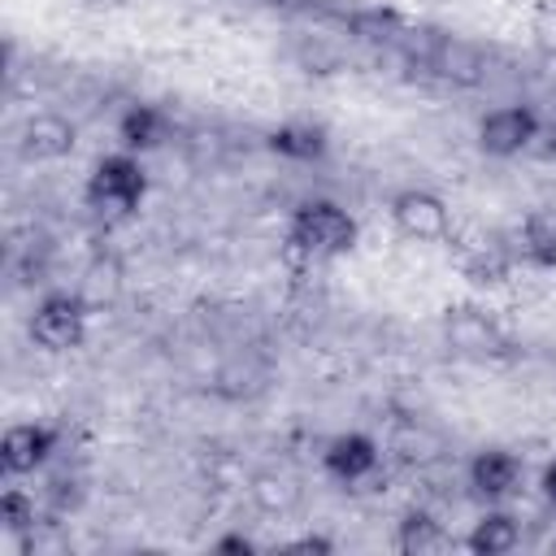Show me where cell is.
I'll list each match as a JSON object with an SVG mask.
<instances>
[{
  "label": "cell",
  "instance_id": "obj_6",
  "mask_svg": "<svg viewBox=\"0 0 556 556\" xmlns=\"http://www.w3.org/2000/svg\"><path fill=\"white\" fill-rule=\"evenodd\" d=\"M61 443V430L48 421H13L0 434V473L4 478H26L52 460Z\"/></svg>",
  "mask_w": 556,
  "mask_h": 556
},
{
  "label": "cell",
  "instance_id": "obj_13",
  "mask_svg": "<svg viewBox=\"0 0 556 556\" xmlns=\"http://www.w3.org/2000/svg\"><path fill=\"white\" fill-rule=\"evenodd\" d=\"M113 135H117V148L143 156V152H152V148H161L169 139V113L161 104H152V100H135V104H126L117 113Z\"/></svg>",
  "mask_w": 556,
  "mask_h": 556
},
{
  "label": "cell",
  "instance_id": "obj_7",
  "mask_svg": "<svg viewBox=\"0 0 556 556\" xmlns=\"http://www.w3.org/2000/svg\"><path fill=\"white\" fill-rule=\"evenodd\" d=\"M378 465H382V447H378V439L365 434V430H343V434H334V439L321 447V469H326L334 482H343V486H356V482L374 478Z\"/></svg>",
  "mask_w": 556,
  "mask_h": 556
},
{
  "label": "cell",
  "instance_id": "obj_17",
  "mask_svg": "<svg viewBox=\"0 0 556 556\" xmlns=\"http://www.w3.org/2000/svg\"><path fill=\"white\" fill-rule=\"evenodd\" d=\"M248 495H252V504H256L261 513H269V517H287V513L300 504V486H295V478H287V473H278V469H261V473H252Z\"/></svg>",
  "mask_w": 556,
  "mask_h": 556
},
{
  "label": "cell",
  "instance_id": "obj_18",
  "mask_svg": "<svg viewBox=\"0 0 556 556\" xmlns=\"http://www.w3.org/2000/svg\"><path fill=\"white\" fill-rule=\"evenodd\" d=\"M117 291H122V265H117L113 256H96V261L87 265L83 282H78V295H83L91 308H100V304H113Z\"/></svg>",
  "mask_w": 556,
  "mask_h": 556
},
{
  "label": "cell",
  "instance_id": "obj_16",
  "mask_svg": "<svg viewBox=\"0 0 556 556\" xmlns=\"http://www.w3.org/2000/svg\"><path fill=\"white\" fill-rule=\"evenodd\" d=\"M517 252L534 269H552L556 265V208H534V213L521 217Z\"/></svg>",
  "mask_w": 556,
  "mask_h": 556
},
{
  "label": "cell",
  "instance_id": "obj_10",
  "mask_svg": "<svg viewBox=\"0 0 556 556\" xmlns=\"http://www.w3.org/2000/svg\"><path fill=\"white\" fill-rule=\"evenodd\" d=\"M465 482L482 504H500L521 486V460L508 447H482L465 465Z\"/></svg>",
  "mask_w": 556,
  "mask_h": 556
},
{
  "label": "cell",
  "instance_id": "obj_21",
  "mask_svg": "<svg viewBox=\"0 0 556 556\" xmlns=\"http://www.w3.org/2000/svg\"><path fill=\"white\" fill-rule=\"evenodd\" d=\"M534 43H539L547 56H556V9H543V13L534 17Z\"/></svg>",
  "mask_w": 556,
  "mask_h": 556
},
{
  "label": "cell",
  "instance_id": "obj_20",
  "mask_svg": "<svg viewBox=\"0 0 556 556\" xmlns=\"http://www.w3.org/2000/svg\"><path fill=\"white\" fill-rule=\"evenodd\" d=\"M282 552L287 556H330L334 552V539H326V534H300V539L282 543Z\"/></svg>",
  "mask_w": 556,
  "mask_h": 556
},
{
  "label": "cell",
  "instance_id": "obj_9",
  "mask_svg": "<svg viewBox=\"0 0 556 556\" xmlns=\"http://www.w3.org/2000/svg\"><path fill=\"white\" fill-rule=\"evenodd\" d=\"M443 334H447L452 352H460V356H504V348H508L495 317H486L482 308H469V304H456L443 313Z\"/></svg>",
  "mask_w": 556,
  "mask_h": 556
},
{
  "label": "cell",
  "instance_id": "obj_23",
  "mask_svg": "<svg viewBox=\"0 0 556 556\" xmlns=\"http://www.w3.org/2000/svg\"><path fill=\"white\" fill-rule=\"evenodd\" d=\"M552 552H556V543H552Z\"/></svg>",
  "mask_w": 556,
  "mask_h": 556
},
{
  "label": "cell",
  "instance_id": "obj_8",
  "mask_svg": "<svg viewBox=\"0 0 556 556\" xmlns=\"http://www.w3.org/2000/svg\"><path fill=\"white\" fill-rule=\"evenodd\" d=\"M74 143H78V126L65 113H56V109L30 113L22 122V130H17V152H22V161H35V165L70 156Z\"/></svg>",
  "mask_w": 556,
  "mask_h": 556
},
{
  "label": "cell",
  "instance_id": "obj_5",
  "mask_svg": "<svg viewBox=\"0 0 556 556\" xmlns=\"http://www.w3.org/2000/svg\"><path fill=\"white\" fill-rule=\"evenodd\" d=\"M391 226L413 243H439L452 235L447 200L430 187H404L391 195Z\"/></svg>",
  "mask_w": 556,
  "mask_h": 556
},
{
  "label": "cell",
  "instance_id": "obj_4",
  "mask_svg": "<svg viewBox=\"0 0 556 556\" xmlns=\"http://www.w3.org/2000/svg\"><path fill=\"white\" fill-rule=\"evenodd\" d=\"M539 130H543V122L530 104H521V100L517 104H495L478 122V148L495 161H513L539 139Z\"/></svg>",
  "mask_w": 556,
  "mask_h": 556
},
{
  "label": "cell",
  "instance_id": "obj_11",
  "mask_svg": "<svg viewBox=\"0 0 556 556\" xmlns=\"http://www.w3.org/2000/svg\"><path fill=\"white\" fill-rule=\"evenodd\" d=\"M426 65L452 87H478L486 78V52L473 39H460V35H434V43L426 52Z\"/></svg>",
  "mask_w": 556,
  "mask_h": 556
},
{
  "label": "cell",
  "instance_id": "obj_14",
  "mask_svg": "<svg viewBox=\"0 0 556 556\" xmlns=\"http://www.w3.org/2000/svg\"><path fill=\"white\" fill-rule=\"evenodd\" d=\"M517 543H521V521L504 508H491V504L465 534V547L473 556H508V552H517Z\"/></svg>",
  "mask_w": 556,
  "mask_h": 556
},
{
  "label": "cell",
  "instance_id": "obj_3",
  "mask_svg": "<svg viewBox=\"0 0 556 556\" xmlns=\"http://www.w3.org/2000/svg\"><path fill=\"white\" fill-rule=\"evenodd\" d=\"M87 204L100 213H135L148 195V169L135 152L117 148L109 156H100L87 174Z\"/></svg>",
  "mask_w": 556,
  "mask_h": 556
},
{
  "label": "cell",
  "instance_id": "obj_22",
  "mask_svg": "<svg viewBox=\"0 0 556 556\" xmlns=\"http://www.w3.org/2000/svg\"><path fill=\"white\" fill-rule=\"evenodd\" d=\"M213 552H235V556H252V552H256V543H252L248 534H222V539H213Z\"/></svg>",
  "mask_w": 556,
  "mask_h": 556
},
{
  "label": "cell",
  "instance_id": "obj_12",
  "mask_svg": "<svg viewBox=\"0 0 556 556\" xmlns=\"http://www.w3.org/2000/svg\"><path fill=\"white\" fill-rule=\"evenodd\" d=\"M265 148L291 165H317L330 152V130L313 117H287L265 135Z\"/></svg>",
  "mask_w": 556,
  "mask_h": 556
},
{
  "label": "cell",
  "instance_id": "obj_2",
  "mask_svg": "<svg viewBox=\"0 0 556 556\" xmlns=\"http://www.w3.org/2000/svg\"><path fill=\"white\" fill-rule=\"evenodd\" d=\"M87 321H91V304L78 295V287L74 291H43L26 317V334L43 352H70V348H83Z\"/></svg>",
  "mask_w": 556,
  "mask_h": 556
},
{
  "label": "cell",
  "instance_id": "obj_1",
  "mask_svg": "<svg viewBox=\"0 0 556 556\" xmlns=\"http://www.w3.org/2000/svg\"><path fill=\"white\" fill-rule=\"evenodd\" d=\"M356 217L334 200H304L287 222V248L308 261H330L356 248Z\"/></svg>",
  "mask_w": 556,
  "mask_h": 556
},
{
  "label": "cell",
  "instance_id": "obj_19",
  "mask_svg": "<svg viewBox=\"0 0 556 556\" xmlns=\"http://www.w3.org/2000/svg\"><path fill=\"white\" fill-rule=\"evenodd\" d=\"M35 521H39L35 495L22 491V486H4V491H0V530L26 534V530H35Z\"/></svg>",
  "mask_w": 556,
  "mask_h": 556
},
{
  "label": "cell",
  "instance_id": "obj_15",
  "mask_svg": "<svg viewBox=\"0 0 556 556\" xmlns=\"http://www.w3.org/2000/svg\"><path fill=\"white\" fill-rule=\"evenodd\" d=\"M395 547L404 556H430V552H447L452 547V534H447V526L430 508H408L395 521Z\"/></svg>",
  "mask_w": 556,
  "mask_h": 556
}]
</instances>
